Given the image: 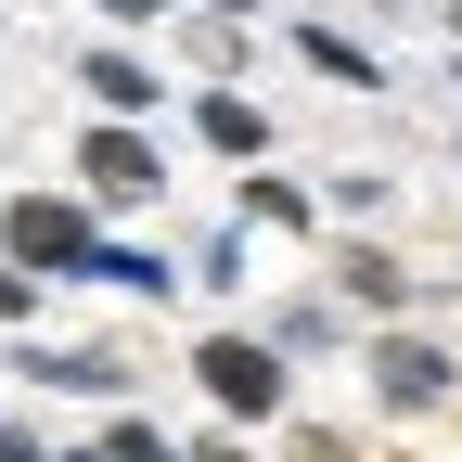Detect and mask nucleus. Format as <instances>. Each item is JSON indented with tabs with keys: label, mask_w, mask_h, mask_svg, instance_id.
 <instances>
[{
	"label": "nucleus",
	"mask_w": 462,
	"mask_h": 462,
	"mask_svg": "<svg viewBox=\"0 0 462 462\" xmlns=\"http://www.w3.org/2000/svg\"><path fill=\"white\" fill-rule=\"evenodd\" d=\"M90 245H103L90 193H14L0 206V257H14L26 282H90Z\"/></svg>",
	"instance_id": "1"
},
{
	"label": "nucleus",
	"mask_w": 462,
	"mask_h": 462,
	"mask_svg": "<svg viewBox=\"0 0 462 462\" xmlns=\"http://www.w3.org/2000/svg\"><path fill=\"white\" fill-rule=\"evenodd\" d=\"M193 385L218 398L231 424H282V398H296V360H282L270 334H206V346H193Z\"/></svg>",
	"instance_id": "2"
},
{
	"label": "nucleus",
	"mask_w": 462,
	"mask_h": 462,
	"mask_svg": "<svg viewBox=\"0 0 462 462\" xmlns=\"http://www.w3.org/2000/svg\"><path fill=\"white\" fill-rule=\"evenodd\" d=\"M78 193H90V206H154V193H167V154H154L142 116H103V129L78 142Z\"/></svg>",
	"instance_id": "3"
},
{
	"label": "nucleus",
	"mask_w": 462,
	"mask_h": 462,
	"mask_svg": "<svg viewBox=\"0 0 462 462\" xmlns=\"http://www.w3.org/2000/svg\"><path fill=\"white\" fill-rule=\"evenodd\" d=\"M373 398H385L398 424H424V411L462 398V360H449L437 334H385V346H373Z\"/></svg>",
	"instance_id": "4"
},
{
	"label": "nucleus",
	"mask_w": 462,
	"mask_h": 462,
	"mask_svg": "<svg viewBox=\"0 0 462 462\" xmlns=\"http://www.w3.org/2000/svg\"><path fill=\"white\" fill-rule=\"evenodd\" d=\"M334 296H346V309H385V321H398V309H411V296H424V282H411V270H398L385 245H334Z\"/></svg>",
	"instance_id": "5"
},
{
	"label": "nucleus",
	"mask_w": 462,
	"mask_h": 462,
	"mask_svg": "<svg viewBox=\"0 0 462 462\" xmlns=\"http://www.w3.org/2000/svg\"><path fill=\"white\" fill-rule=\"evenodd\" d=\"M14 373L26 385H65V398H116V385H129V360H103V346H26Z\"/></svg>",
	"instance_id": "6"
},
{
	"label": "nucleus",
	"mask_w": 462,
	"mask_h": 462,
	"mask_svg": "<svg viewBox=\"0 0 462 462\" xmlns=\"http://www.w3.org/2000/svg\"><path fill=\"white\" fill-rule=\"evenodd\" d=\"M78 90H90L103 116H154V90H167V78L142 65V51H116V39H103V51H90V65H78Z\"/></svg>",
	"instance_id": "7"
},
{
	"label": "nucleus",
	"mask_w": 462,
	"mask_h": 462,
	"mask_svg": "<svg viewBox=\"0 0 462 462\" xmlns=\"http://www.w3.org/2000/svg\"><path fill=\"white\" fill-rule=\"evenodd\" d=\"M193 129H206V154H231V167H257V154H270V116H257L245 90H206V103H193Z\"/></svg>",
	"instance_id": "8"
},
{
	"label": "nucleus",
	"mask_w": 462,
	"mask_h": 462,
	"mask_svg": "<svg viewBox=\"0 0 462 462\" xmlns=\"http://www.w3.org/2000/svg\"><path fill=\"white\" fill-rule=\"evenodd\" d=\"M296 51H309V78H334V90H385V65H373V51L346 39V26H321V14L296 26Z\"/></svg>",
	"instance_id": "9"
},
{
	"label": "nucleus",
	"mask_w": 462,
	"mask_h": 462,
	"mask_svg": "<svg viewBox=\"0 0 462 462\" xmlns=\"http://www.w3.org/2000/svg\"><path fill=\"white\" fill-rule=\"evenodd\" d=\"M245 231H321V193L270 180V154H257V180H245Z\"/></svg>",
	"instance_id": "10"
},
{
	"label": "nucleus",
	"mask_w": 462,
	"mask_h": 462,
	"mask_svg": "<svg viewBox=\"0 0 462 462\" xmlns=\"http://www.w3.org/2000/svg\"><path fill=\"white\" fill-rule=\"evenodd\" d=\"M90 282H116V296H180V270H167V257H142V245H116V231L90 245Z\"/></svg>",
	"instance_id": "11"
},
{
	"label": "nucleus",
	"mask_w": 462,
	"mask_h": 462,
	"mask_svg": "<svg viewBox=\"0 0 462 462\" xmlns=\"http://www.w3.org/2000/svg\"><path fill=\"white\" fill-rule=\"evenodd\" d=\"M334 334H346V296H296V309L270 321V346H282V360H309V346H334Z\"/></svg>",
	"instance_id": "12"
},
{
	"label": "nucleus",
	"mask_w": 462,
	"mask_h": 462,
	"mask_svg": "<svg viewBox=\"0 0 462 462\" xmlns=\"http://www.w3.org/2000/svg\"><path fill=\"white\" fill-rule=\"evenodd\" d=\"M103 462H193V449H180V437H154L142 411H116V437H103Z\"/></svg>",
	"instance_id": "13"
},
{
	"label": "nucleus",
	"mask_w": 462,
	"mask_h": 462,
	"mask_svg": "<svg viewBox=\"0 0 462 462\" xmlns=\"http://www.w3.org/2000/svg\"><path fill=\"white\" fill-rule=\"evenodd\" d=\"M26 309H39V282H26L14 257H0V321H26Z\"/></svg>",
	"instance_id": "14"
},
{
	"label": "nucleus",
	"mask_w": 462,
	"mask_h": 462,
	"mask_svg": "<svg viewBox=\"0 0 462 462\" xmlns=\"http://www.w3.org/2000/svg\"><path fill=\"white\" fill-rule=\"evenodd\" d=\"M0 462H51V437L39 424H0Z\"/></svg>",
	"instance_id": "15"
},
{
	"label": "nucleus",
	"mask_w": 462,
	"mask_h": 462,
	"mask_svg": "<svg viewBox=\"0 0 462 462\" xmlns=\"http://www.w3.org/2000/svg\"><path fill=\"white\" fill-rule=\"evenodd\" d=\"M296 462H360L346 437H321V424H296Z\"/></svg>",
	"instance_id": "16"
},
{
	"label": "nucleus",
	"mask_w": 462,
	"mask_h": 462,
	"mask_svg": "<svg viewBox=\"0 0 462 462\" xmlns=\"http://www.w3.org/2000/svg\"><path fill=\"white\" fill-rule=\"evenodd\" d=\"M90 14H103V26H154L167 0H90Z\"/></svg>",
	"instance_id": "17"
},
{
	"label": "nucleus",
	"mask_w": 462,
	"mask_h": 462,
	"mask_svg": "<svg viewBox=\"0 0 462 462\" xmlns=\"http://www.w3.org/2000/svg\"><path fill=\"white\" fill-rule=\"evenodd\" d=\"M193 462H257V449H245V437H206V449H193Z\"/></svg>",
	"instance_id": "18"
},
{
	"label": "nucleus",
	"mask_w": 462,
	"mask_h": 462,
	"mask_svg": "<svg viewBox=\"0 0 462 462\" xmlns=\"http://www.w3.org/2000/svg\"><path fill=\"white\" fill-rule=\"evenodd\" d=\"M193 14H218V26H245V14H257V0H193Z\"/></svg>",
	"instance_id": "19"
},
{
	"label": "nucleus",
	"mask_w": 462,
	"mask_h": 462,
	"mask_svg": "<svg viewBox=\"0 0 462 462\" xmlns=\"http://www.w3.org/2000/svg\"><path fill=\"white\" fill-rule=\"evenodd\" d=\"M51 462H103V449H51Z\"/></svg>",
	"instance_id": "20"
},
{
	"label": "nucleus",
	"mask_w": 462,
	"mask_h": 462,
	"mask_svg": "<svg viewBox=\"0 0 462 462\" xmlns=\"http://www.w3.org/2000/svg\"><path fill=\"white\" fill-rule=\"evenodd\" d=\"M449 39H462V0H449Z\"/></svg>",
	"instance_id": "21"
},
{
	"label": "nucleus",
	"mask_w": 462,
	"mask_h": 462,
	"mask_svg": "<svg viewBox=\"0 0 462 462\" xmlns=\"http://www.w3.org/2000/svg\"><path fill=\"white\" fill-rule=\"evenodd\" d=\"M449 78H462V65H449Z\"/></svg>",
	"instance_id": "22"
}]
</instances>
